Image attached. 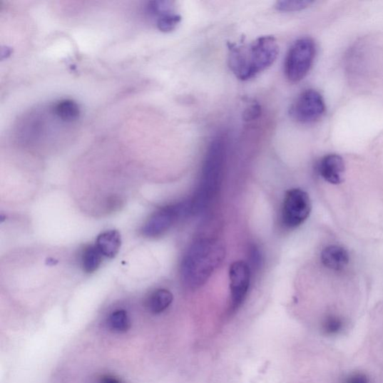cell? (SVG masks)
Masks as SVG:
<instances>
[{"label":"cell","instance_id":"cell-1","mask_svg":"<svg viewBox=\"0 0 383 383\" xmlns=\"http://www.w3.org/2000/svg\"><path fill=\"white\" fill-rule=\"evenodd\" d=\"M228 66L239 80L249 81L270 67L279 55L277 41L262 36L250 44L229 43Z\"/></svg>","mask_w":383,"mask_h":383},{"label":"cell","instance_id":"cell-2","mask_svg":"<svg viewBox=\"0 0 383 383\" xmlns=\"http://www.w3.org/2000/svg\"><path fill=\"white\" fill-rule=\"evenodd\" d=\"M225 256V248L219 240L196 241L183 259L181 277L183 283L190 288L200 287L220 266Z\"/></svg>","mask_w":383,"mask_h":383},{"label":"cell","instance_id":"cell-3","mask_svg":"<svg viewBox=\"0 0 383 383\" xmlns=\"http://www.w3.org/2000/svg\"><path fill=\"white\" fill-rule=\"evenodd\" d=\"M226 160V144L221 137L210 144L203 166L202 178L192 200L191 213H201L216 196L222 180Z\"/></svg>","mask_w":383,"mask_h":383},{"label":"cell","instance_id":"cell-4","mask_svg":"<svg viewBox=\"0 0 383 383\" xmlns=\"http://www.w3.org/2000/svg\"><path fill=\"white\" fill-rule=\"evenodd\" d=\"M316 56V45L310 38L296 41L289 49L285 62L286 78L291 83L303 80L310 71Z\"/></svg>","mask_w":383,"mask_h":383},{"label":"cell","instance_id":"cell-5","mask_svg":"<svg viewBox=\"0 0 383 383\" xmlns=\"http://www.w3.org/2000/svg\"><path fill=\"white\" fill-rule=\"evenodd\" d=\"M190 213V202L164 207L152 214L143 228V234L148 238L160 237Z\"/></svg>","mask_w":383,"mask_h":383},{"label":"cell","instance_id":"cell-6","mask_svg":"<svg viewBox=\"0 0 383 383\" xmlns=\"http://www.w3.org/2000/svg\"><path fill=\"white\" fill-rule=\"evenodd\" d=\"M325 111L323 96L315 89H307L290 106V115L300 123L310 124L321 118Z\"/></svg>","mask_w":383,"mask_h":383},{"label":"cell","instance_id":"cell-7","mask_svg":"<svg viewBox=\"0 0 383 383\" xmlns=\"http://www.w3.org/2000/svg\"><path fill=\"white\" fill-rule=\"evenodd\" d=\"M311 199L307 193L300 189L290 190L286 193L283 208L282 220L289 228L301 225L310 215Z\"/></svg>","mask_w":383,"mask_h":383},{"label":"cell","instance_id":"cell-8","mask_svg":"<svg viewBox=\"0 0 383 383\" xmlns=\"http://www.w3.org/2000/svg\"><path fill=\"white\" fill-rule=\"evenodd\" d=\"M230 289L233 310L240 306L246 298L251 281V270L250 266L244 262L233 263L229 270Z\"/></svg>","mask_w":383,"mask_h":383},{"label":"cell","instance_id":"cell-9","mask_svg":"<svg viewBox=\"0 0 383 383\" xmlns=\"http://www.w3.org/2000/svg\"><path fill=\"white\" fill-rule=\"evenodd\" d=\"M319 173L332 185H340L344 180L345 173V164L343 158L334 154L325 156L320 162Z\"/></svg>","mask_w":383,"mask_h":383},{"label":"cell","instance_id":"cell-10","mask_svg":"<svg viewBox=\"0 0 383 383\" xmlns=\"http://www.w3.org/2000/svg\"><path fill=\"white\" fill-rule=\"evenodd\" d=\"M321 260L326 267L332 270L339 271L348 265L349 257L344 248L332 245V246L326 247L322 252Z\"/></svg>","mask_w":383,"mask_h":383},{"label":"cell","instance_id":"cell-11","mask_svg":"<svg viewBox=\"0 0 383 383\" xmlns=\"http://www.w3.org/2000/svg\"><path fill=\"white\" fill-rule=\"evenodd\" d=\"M121 245V235L116 230L101 233L96 240V247L101 254L110 258H113L117 255Z\"/></svg>","mask_w":383,"mask_h":383},{"label":"cell","instance_id":"cell-12","mask_svg":"<svg viewBox=\"0 0 383 383\" xmlns=\"http://www.w3.org/2000/svg\"><path fill=\"white\" fill-rule=\"evenodd\" d=\"M173 295L170 290L158 289L148 297L145 305L152 314H160L165 312L173 303Z\"/></svg>","mask_w":383,"mask_h":383},{"label":"cell","instance_id":"cell-13","mask_svg":"<svg viewBox=\"0 0 383 383\" xmlns=\"http://www.w3.org/2000/svg\"><path fill=\"white\" fill-rule=\"evenodd\" d=\"M55 116L67 123L78 121L81 115V109L78 103L73 100L59 101L53 107Z\"/></svg>","mask_w":383,"mask_h":383},{"label":"cell","instance_id":"cell-14","mask_svg":"<svg viewBox=\"0 0 383 383\" xmlns=\"http://www.w3.org/2000/svg\"><path fill=\"white\" fill-rule=\"evenodd\" d=\"M107 327L116 333H126L131 327V321L128 312L119 310L113 312L107 319Z\"/></svg>","mask_w":383,"mask_h":383},{"label":"cell","instance_id":"cell-15","mask_svg":"<svg viewBox=\"0 0 383 383\" xmlns=\"http://www.w3.org/2000/svg\"><path fill=\"white\" fill-rule=\"evenodd\" d=\"M102 255L97 247L89 246L86 248L82 257L84 271L88 273L96 272L101 265Z\"/></svg>","mask_w":383,"mask_h":383},{"label":"cell","instance_id":"cell-16","mask_svg":"<svg viewBox=\"0 0 383 383\" xmlns=\"http://www.w3.org/2000/svg\"><path fill=\"white\" fill-rule=\"evenodd\" d=\"M314 4L310 0H282L275 4V9L281 11H299L310 7Z\"/></svg>","mask_w":383,"mask_h":383},{"label":"cell","instance_id":"cell-17","mask_svg":"<svg viewBox=\"0 0 383 383\" xmlns=\"http://www.w3.org/2000/svg\"><path fill=\"white\" fill-rule=\"evenodd\" d=\"M181 21L179 14L170 12L163 15L158 19L157 25L159 30L163 33H168L175 29Z\"/></svg>","mask_w":383,"mask_h":383},{"label":"cell","instance_id":"cell-18","mask_svg":"<svg viewBox=\"0 0 383 383\" xmlns=\"http://www.w3.org/2000/svg\"><path fill=\"white\" fill-rule=\"evenodd\" d=\"M343 327V320L338 316L331 315L325 320L324 330L329 335H335L340 332Z\"/></svg>","mask_w":383,"mask_h":383},{"label":"cell","instance_id":"cell-19","mask_svg":"<svg viewBox=\"0 0 383 383\" xmlns=\"http://www.w3.org/2000/svg\"><path fill=\"white\" fill-rule=\"evenodd\" d=\"M260 114V106L257 103H253L244 113V118L247 121L256 119Z\"/></svg>","mask_w":383,"mask_h":383},{"label":"cell","instance_id":"cell-20","mask_svg":"<svg viewBox=\"0 0 383 383\" xmlns=\"http://www.w3.org/2000/svg\"><path fill=\"white\" fill-rule=\"evenodd\" d=\"M344 383H369V379L365 374L357 373L349 376Z\"/></svg>","mask_w":383,"mask_h":383},{"label":"cell","instance_id":"cell-21","mask_svg":"<svg viewBox=\"0 0 383 383\" xmlns=\"http://www.w3.org/2000/svg\"><path fill=\"white\" fill-rule=\"evenodd\" d=\"M98 383H124L118 377L111 374L101 375L97 381Z\"/></svg>","mask_w":383,"mask_h":383},{"label":"cell","instance_id":"cell-22","mask_svg":"<svg viewBox=\"0 0 383 383\" xmlns=\"http://www.w3.org/2000/svg\"><path fill=\"white\" fill-rule=\"evenodd\" d=\"M251 262L255 267H258L260 262H262V255H260L259 250L254 247L250 252Z\"/></svg>","mask_w":383,"mask_h":383}]
</instances>
